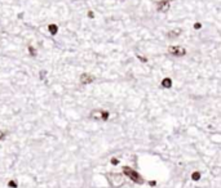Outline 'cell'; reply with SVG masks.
I'll use <instances>...</instances> for the list:
<instances>
[{
  "label": "cell",
  "instance_id": "obj_1",
  "mask_svg": "<svg viewBox=\"0 0 221 188\" xmlns=\"http://www.w3.org/2000/svg\"><path fill=\"white\" fill-rule=\"evenodd\" d=\"M145 65L124 72L133 93L109 103L107 124L118 129L109 159L126 161L145 179L120 188H221V86L212 93L211 82L206 93H191L185 63L186 81L164 90L153 82L155 65L154 72Z\"/></svg>",
  "mask_w": 221,
  "mask_h": 188
},
{
  "label": "cell",
  "instance_id": "obj_2",
  "mask_svg": "<svg viewBox=\"0 0 221 188\" xmlns=\"http://www.w3.org/2000/svg\"><path fill=\"white\" fill-rule=\"evenodd\" d=\"M105 179H106L107 184L110 188H120L123 186H126V183L128 182V179L120 173L118 171H107L104 174Z\"/></svg>",
  "mask_w": 221,
  "mask_h": 188
},
{
  "label": "cell",
  "instance_id": "obj_3",
  "mask_svg": "<svg viewBox=\"0 0 221 188\" xmlns=\"http://www.w3.org/2000/svg\"><path fill=\"white\" fill-rule=\"evenodd\" d=\"M122 174L131 183H133V184H136V186H144L145 184L144 177H142L137 170H135L133 168L128 166V165H123L122 166Z\"/></svg>",
  "mask_w": 221,
  "mask_h": 188
},
{
  "label": "cell",
  "instance_id": "obj_4",
  "mask_svg": "<svg viewBox=\"0 0 221 188\" xmlns=\"http://www.w3.org/2000/svg\"><path fill=\"white\" fill-rule=\"evenodd\" d=\"M167 53L173 58H184L187 56V49L184 45H169L167 47Z\"/></svg>",
  "mask_w": 221,
  "mask_h": 188
},
{
  "label": "cell",
  "instance_id": "obj_5",
  "mask_svg": "<svg viewBox=\"0 0 221 188\" xmlns=\"http://www.w3.org/2000/svg\"><path fill=\"white\" fill-rule=\"evenodd\" d=\"M78 80H79V84L82 86H88V85H92V84H94V82L97 81V76H96L94 74H92V72L84 71L79 75Z\"/></svg>",
  "mask_w": 221,
  "mask_h": 188
},
{
  "label": "cell",
  "instance_id": "obj_6",
  "mask_svg": "<svg viewBox=\"0 0 221 188\" xmlns=\"http://www.w3.org/2000/svg\"><path fill=\"white\" fill-rule=\"evenodd\" d=\"M155 9L159 13H167L171 9V0H159L155 4Z\"/></svg>",
  "mask_w": 221,
  "mask_h": 188
},
{
  "label": "cell",
  "instance_id": "obj_7",
  "mask_svg": "<svg viewBox=\"0 0 221 188\" xmlns=\"http://www.w3.org/2000/svg\"><path fill=\"white\" fill-rule=\"evenodd\" d=\"M159 86L164 90H169L173 88V79L171 76H163L159 80Z\"/></svg>",
  "mask_w": 221,
  "mask_h": 188
},
{
  "label": "cell",
  "instance_id": "obj_8",
  "mask_svg": "<svg viewBox=\"0 0 221 188\" xmlns=\"http://www.w3.org/2000/svg\"><path fill=\"white\" fill-rule=\"evenodd\" d=\"M182 32H184V30L181 29V27H175V29H172V30H169V31L165 32V38L169 39V40H173V39L180 38V36L182 35Z\"/></svg>",
  "mask_w": 221,
  "mask_h": 188
},
{
  "label": "cell",
  "instance_id": "obj_9",
  "mask_svg": "<svg viewBox=\"0 0 221 188\" xmlns=\"http://www.w3.org/2000/svg\"><path fill=\"white\" fill-rule=\"evenodd\" d=\"M47 31L52 38H56V36L59 34V31H61V27H59V25H57V23H49L47 26Z\"/></svg>",
  "mask_w": 221,
  "mask_h": 188
},
{
  "label": "cell",
  "instance_id": "obj_10",
  "mask_svg": "<svg viewBox=\"0 0 221 188\" xmlns=\"http://www.w3.org/2000/svg\"><path fill=\"white\" fill-rule=\"evenodd\" d=\"M27 53H29V56L31 57V58H36L39 56V50H38V48L35 47V45H33V44H29L27 45Z\"/></svg>",
  "mask_w": 221,
  "mask_h": 188
},
{
  "label": "cell",
  "instance_id": "obj_11",
  "mask_svg": "<svg viewBox=\"0 0 221 188\" xmlns=\"http://www.w3.org/2000/svg\"><path fill=\"white\" fill-rule=\"evenodd\" d=\"M193 29L195 31H199L202 29V22H194V25H193Z\"/></svg>",
  "mask_w": 221,
  "mask_h": 188
},
{
  "label": "cell",
  "instance_id": "obj_12",
  "mask_svg": "<svg viewBox=\"0 0 221 188\" xmlns=\"http://www.w3.org/2000/svg\"><path fill=\"white\" fill-rule=\"evenodd\" d=\"M8 187H9V188H17L18 186H17V183H16L14 180H9V182H8Z\"/></svg>",
  "mask_w": 221,
  "mask_h": 188
},
{
  "label": "cell",
  "instance_id": "obj_13",
  "mask_svg": "<svg viewBox=\"0 0 221 188\" xmlns=\"http://www.w3.org/2000/svg\"><path fill=\"white\" fill-rule=\"evenodd\" d=\"M7 135H8V131H2V130H0V142H2L3 139H5Z\"/></svg>",
  "mask_w": 221,
  "mask_h": 188
},
{
  "label": "cell",
  "instance_id": "obj_14",
  "mask_svg": "<svg viewBox=\"0 0 221 188\" xmlns=\"http://www.w3.org/2000/svg\"><path fill=\"white\" fill-rule=\"evenodd\" d=\"M118 2H126V0H118Z\"/></svg>",
  "mask_w": 221,
  "mask_h": 188
}]
</instances>
